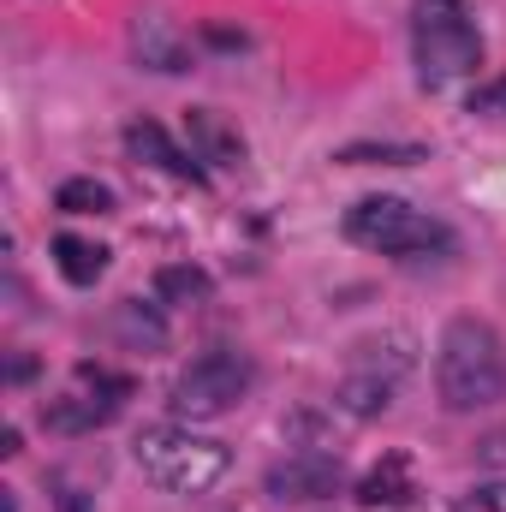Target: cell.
Here are the masks:
<instances>
[{"label":"cell","instance_id":"2","mask_svg":"<svg viewBox=\"0 0 506 512\" xmlns=\"http://www.w3.org/2000/svg\"><path fill=\"white\" fill-rule=\"evenodd\" d=\"M131 459H137V471H143L155 489H167V495H209V489L227 477V465H233V453H227L221 441L191 435V429H179V423L143 429V435L131 441Z\"/></svg>","mask_w":506,"mask_h":512},{"label":"cell","instance_id":"19","mask_svg":"<svg viewBox=\"0 0 506 512\" xmlns=\"http://www.w3.org/2000/svg\"><path fill=\"white\" fill-rule=\"evenodd\" d=\"M465 512H506V483L501 489H477V501H471Z\"/></svg>","mask_w":506,"mask_h":512},{"label":"cell","instance_id":"17","mask_svg":"<svg viewBox=\"0 0 506 512\" xmlns=\"http://www.w3.org/2000/svg\"><path fill=\"white\" fill-rule=\"evenodd\" d=\"M120 322H126L131 340H143V346H161V322H149V316H143V304H126V310H120Z\"/></svg>","mask_w":506,"mask_h":512},{"label":"cell","instance_id":"12","mask_svg":"<svg viewBox=\"0 0 506 512\" xmlns=\"http://www.w3.org/2000/svg\"><path fill=\"white\" fill-rule=\"evenodd\" d=\"M114 411H120V399H54V405L42 411V423L60 429V435H84V429L108 423Z\"/></svg>","mask_w":506,"mask_h":512},{"label":"cell","instance_id":"8","mask_svg":"<svg viewBox=\"0 0 506 512\" xmlns=\"http://www.w3.org/2000/svg\"><path fill=\"white\" fill-rule=\"evenodd\" d=\"M126 149H131V161H149V167H161V173H173V179H203V167H197V155L191 149H179L167 131L155 126V120H131L126 126Z\"/></svg>","mask_w":506,"mask_h":512},{"label":"cell","instance_id":"10","mask_svg":"<svg viewBox=\"0 0 506 512\" xmlns=\"http://www.w3.org/2000/svg\"><path fill=\"white\" fill-rule=\"evenodd\" d=\"M411 495H417V489H411V459H405V453H387L376 471L358 483V501H364V507H405Z\"/></svg>","mask_w":506,"mask_h":512},{"label":"cell","instance_id":"6","mask_svg":"<svg viewBox=\"0 0 506 512\" xmlns=\"http://www.w3.org/2000/svg\"><path fill=\"white\" fill-rule=\"evenodd\" d=\"M340 483H346V471H340V453H286L280 465H268V477H262V489L274 495V501H334L340 495Z\"/></svg>","mask_w":506,"mask_h":512},{"label":"cell","instance_id":"16","mask_svg":"<svg viewBox=\"0 0 506 512\" xmlns=\"http://www.w3.org/2000/svg\"><path fill=\"white\" fill-rule=\"evenodd\" d=\"M334 161H346V167H370V161H381V167H411V161H429V149L423 143H346Z\"/></svg>","mask_w":506,"mask_h":512},{"label":"cell","instance_id":"3","mask_svg":"<svg viewBox=\"0 0 506 512\" xmlns=\"http://www.w3.org/2000/svg\"><path fill=\"white\" fill-rule=\"evenodd\" d=\"M411 54H417V78L429 90L459 84L483 66V36L465 0H417L411 6Z\"/></svg>","mask_w":506,"mask_h":512},{"label":"cell","instance_id":"4","mask_svg":"<svg viewBox=\"0 0 506 512\" xmlns=\"http://www.w3.org/2000/svg\"><path fill=\"white\" fill-rule=\"evenodd\" d=\"M346 239L364 245V251L381 256H423V251H441L447 245V227L429 221L423 209H411L405 197H364L346 209Z\"/></svg>","mask_w":506,"mask_h":512},{"label":"cell","instance_id":"13","mask_svg":"<svg viewBox=\"0 0 506 512\" xmlns=\"http://www.w3.org/2000/svg\"><path fill=\"white\" fill-rule=\"evenodd\" d=\"M334 405L346 411V417H376L393 405V382H381V376H364V370H346V382L334 393Z\"/></svg>","mask_w":506,"mask_h":512},{"label":"cell","instance_id":"11","mask_svg":"<svg viewBox=\"0 0 506 512\" xmlns=\"http://www.w3.org/2000/svg\"><path fill=\"white\" fill-rule=\"evenodd\" d=\"M54 268H60L72 286H96V280L108 274V245H90V239L60 233V239H54Z\"/></svg>","mask_w":506,"mask_h":512},{"label":"cell","instance_id":"9","mask_svg":"<svg viewBox=\"0 0 506 512\" xmlns=\"http://www.w3.org/2000/svg\"><path fill=\"white\" fill-rule=\"evenodd\" d=\"M131 48H137V60H143L149 72H191V48H185V36H179L161 12H143V18L131 24Z\"/></svg>","mask_w":506,"mask_h":512},{"label":"cell","instance_id":"15","mask_svg":"<svg viewBox=\"0 0 506 512\" xmlns=\"http://www.w3.org/2000/svg\"><path fill=\"white\" fill-rule=\"evenodd\" d=\"M54 209L60 215H114V191L102 179H66L54 191Z\"/></svg>","mask_w":506,"mask_h":512},{"label":"cell","instance_id":"5","mask_svg":"<svg viewBox=\"0 0 506 512\" xmlns=\"http://www.w3.org/2000/svg\"><path fill=\"white\" fill-rule=\"evenodd\" d=\"M251 376H256L251 358H245V352H233V346L197 352V358L179 370V382H173V417H185V423H209V417H227V411L245 399Z\"/></svg>","mask_w":506,"mask_h":512},{"label":"cell","instance_id":"1","mask_svg":"<svg viewBox=\"0 0 506 512\" xmlns=\"http://www.w3.org/2000/svg\"><path fill=\"white\" fill-rule=\"evenodd\" d=\"M435 393L447 411H483L506 399V340L483 316H453L435 340Z\"/></svg>","mask_w":506,"mask_h":512},{"label":"cell","instance_id":"14","mask_svg":"<svg viewBox=\"0 0 506 512\" xmlns=\"http://www.w3.org/2000/svg\"><path fill=\"white\" fill-rule=\"evenodd\" d=\"M155 298L161 304H197V298H209V274L197 262H167L155 274Z\"/></svg>","mask_w":506,"mask_h":512},{"label":"cell","instance_id":"7","mask_svg":"<svg viewBox=\"0 0 506 512\" xmlns=\"http://www.w3.org/2000/svg\"><path fill=\"white\" fill-rule=\"evenodd\" d=\"M185 149L197 161H209V167H239L245 161L239 126H227V114H215V108H191L185 114Z\"/></svg>","mask_w":506,"mask_h":512},{"label":"cell","instance_id":"18","mask_svg":"<svg viewBox=\"0 0 506 512\" xmlns=\"http://www.w3.org/2000/svg\"><path fill=\"white\" fill-rule=\"evenodd\" d=\"M471 114H495V120H506V72L495 78V84H483V90L471 96Z\"/></svg>","mask_w":506,"mask_h":512}]
</instances>
